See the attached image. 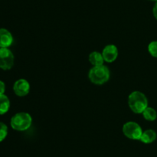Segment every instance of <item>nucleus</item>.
<instances>
[{"instance_id": "nucleus-9", "label": "nucleus", "mask_w": 157, "mask_h": 157, "mask_svg": "<svg viewBox=\"0 0 157 157\" xmlns=\"http://www.w3.org/2000/svg\"><path fill=\"white\" fill-rule=\"evenodd\" d=\"M156 132L153 129H147V130L143 132L142 135L140 137V141L146 144H150L153 143L156 139Z\"/></svg>"}, {"instance_id": "nucleus-12", "label": "nucleus", "mask_w": 157, "mask_h": 157, "mask_svg": "<svg viewBox=\"0 0 157 157\" xmlns=\"http://www.w3.org/2000/svg\"><path fill=\"white\" fill-rule=\"evenodd\" d=\"M143 115H144V118L147 121H154V120L156 119L157 118V112L156 109H153V108L148 107L145 109V110L143 112Z\"/></svg>"}, {"instance_id": "nucleus-2", "label": "nucleus", "mask_w": 157, "mask_h": 157, "mask_svg": "<svg viewBox=\"0 0 157 157\" xmlns=\"http://www.w3.org/2000/svg\"><path fill=\"white\" fill-rule=\"evenodd\" d=\"M110 76V69L104 65L94 66L90 69L88 78L92 83L95 85H103L107 83Z\"/></svg>"}, {"instance_id": "nucleus-4", "label": "nucleus", "mask_w": 157, "mask_h": 157, "mask_svg": "<svg viewBox=\"0 0 157 157\" xmlns=\"http://www.w3.org/2000/svg\"><path fill=\"white\" fill-rule=\"evenodd\" d=\"M122 130L125 136L130 139L140 140L143 132L141 126L136 122L130 121L126 123L123 126Z\"/></svg>"}, {"instance_id": "nucleus-3", "label": "nucleus", "mask_w": 157, "mask_h": 157, "mask_svg": "<svg viewBox=\"0 0 157 157\" xmlns=\"http://www.w3.org/2000/svg\"><path fill=\"white\" fill-rule=\"evenodd\" d=\"M32 118L28 112H18L11 119L10 124L13 129L16 131H25L31 127Z\"/></svg>"}, {"instance_id": "nucleus-6", "label": "nucleus", "mask_w": 157, "mask_h": 157, "mask_svg": "<svg viewBox=\"0 0 157 157\" xmlns=\"http://www.w3.org/2000/svg\"><path fill=\"white\" fill-rule=\"evenodd\" d=\"M13 91L16 95L19 97H23L27 95L30 91V84L25 78L18 79L13 86Z\"/></svg>"}, {"instance_id": "nucleus-7", "label": "nucleus", "mask_w": 157, "mask_h": 157, "mask_svg": "<svg viewBox=\"0 0 157 157\" xmlns=\"http://www.w3.org/2000/svg\"><path fill=\"white\" fill-rule=\"evenodd\" d=\"M102 55L104 61L107 62H113L118 57V49L115 45H107L104 48Z\"/></svg>"}, {"instance_id": "nucleus-14", "label": "nucleus", "mask_w": 157, "mask_h": 157, "mask_svg": "<svg viewBox=\"0 0 157 157\" xmlns=\"http://www.w3.org/2000/svg\"><path fill=\"white\" fill-rule=\"evenodd\" d=\"M8 127L5 123L0 122V142L3 141L7 136Z\"/></svg>"}, {"instance_id": "nucleus-16", "label": "nucleus", "mask_w": 157, "mask_h": 157, "mask_svg": "<svg viewBox=\"0 0 157 157\" xmlns=\"http://www.w3.org/2000/svg\"><path fill=\"white\" fill-rule=\"evenodd\" d=\"M153 15H154L155 18L157 19V2H156V4L154 5V6H153Z\"/></svg>"}, {"instance_id": "nucleus-8", "label": "nucleus", "mask_w": 157, "mask_h": 157, "mask_svg": "<svg viewBox=\"0 0 157 157\" xmlns=\"http://www.w3.org/2000/svg\"><path fill=\"white\" fill-rule=\"evenodd\" d=\"M13 37L6 29H0V48H8L12 44Z\"/></svg>"}, {"instance_id": "nucleus-11", "label": "nucleus", "mask_w": 157, "mask_h": 157, "mask_svg": "<svg viewBox=\"0 0 157 157\" xmlns=\"http://www.w3.org/2000/svg\"><path fill=\"white\" fill-rule=\"evenodd\" d=\"M10 108V101L5 94L0 95V115L6 114Z\"/></svg>"}, {"instance_id": "nucleus-1", "label": "nucleus", "mask_w": 157, "mask_h": 157, "mask_svg": "<svg viewBox=\"0 0 157 157\" xmlns=\"http://www.w3.org/2000/svg\"><path fill=\"white\" fill-rule=\"evenodd\" d=\"M128 105L134 113L140 114L148 107V99L143 92L133 91L129 95Z\"/></svg>"}, {"instance_id": "nucleus-15", "label": "nucleus", "mask_w": 157, "mask_h": 157, "mask_svg": "<svg viewBox=\"0 0 157 157\" xmlns=\"http://www.w3.org/2000/svg\"><path fill=\"white\" fill-rule=\"evenodd\" d=\"M5 91H6V85H5L4 82L0 80V95L4 94Z\"/></svg>"}, {"instance_id": "nucleus-17", "label": "nucleus", "mask_w": 157, "mask_h": 157, "mask_svg": "<svg viewBox=\"0 0 157 157\" xmlns=\"http://www.w3.org/2000/svg\"><path fill=\"white\" fill-rule=\"evenodd\" d=\"M150 1H154V2H157V0H150Z\"/></svg>"}, {"instance_id": "nucleus-13", "label": "nucleus", "mask_w": 157, "mask_h": 157, "mask_svg": "<svg viewBox=\"0 0 157 157\" xmlns=\"http://www.w3.org/2000/svg\"><path fill=\"white\" fill-rule=\"evenodd\" d=\"M148 51L152 56L157 58V41H153L149 44Z\"/></svg>"}, {"instance_id": "nucleus-10", "label": "nucleus", "mask_w": 157, "mask_h": 157, "mask_svg": "<svg viewBox=\"0 0 157 157\" xmlns=\"http://www.w3.org/2000/svg\"><path fill=\"white\" fill-rule=\"evenodd\" d=\"M88 58L90 64L93 65L94 66H101V65H104V59L102 53H101V52H96V51L90 52Z\"/></svg>"}, {"instance_id": "nucleus-5", "label": "nucleus", "mask_w": 157, "mask_h": 157, "mask_svg": "<svg viewBox=\"0 0 157 157\" xmlns=\"http://www.w3.org/2000/svg\"><path fill=\"white\" fill-rule=\"evenodd\" d=\"M14 55L8 48H0V69L9 70L14 65Z\"/></svg>"}]
</instances>
